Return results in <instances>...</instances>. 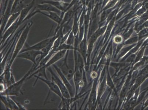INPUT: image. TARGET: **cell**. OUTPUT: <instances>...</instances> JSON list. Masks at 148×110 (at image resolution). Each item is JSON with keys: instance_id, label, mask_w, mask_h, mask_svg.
Listing matches in <instances>:
<instances>
[{"instance_id": "8", "label": "cell", "mask_w": 148, "mask_h": 110, "mask_svg": "<svg viewBox=\"0 0 148 110\" xmlns=\"http://www.w3.org/2000/svg\"><path fill=\"white\" fill-rule=\"evenodd\" d=\"M69 51H67L64 58L63 60V62L60 64V67H58L69 80L71 79L73 74V71L70 68L68 63V57Z\"/></svg>"}, {"instance_id": "6", "label": "cell", "mask_w": 148, "mask_h": 110, "mask_svg": "<svg viewBox=\"0 0 148 110\" xmlns=\"http://www.w3.org/2000/svg\"><path fill=\"white\" fill-rule=\"evenodd\" d=\"M34 77L36 78V80L35 81L34 84H33V86L34 87L36 85L38 80H41V81H43L44 83H45L48 86V87L49 88L50 90L52 91V92L56 94L61 99L62 98L63 96L61 91H60V88L58 87L57 84L53 80H49L48 79H46L43 77H39V76L36 75H35Z\"/></svg>"}, {"instance_id": "15", "label": "cell", "mask_w": 148, "mask_h": 110, "mask_svg": "<svg viewBox=\"0 0 148 110\" xmlns=\"http://www.w3.org/2000/svg\"><path fill=\"white\" fill-rule=\"evenodd\" d=\"M49 14H47L44 13L42 11H39L38 13H41L43 15L46 16L48 18L51 19L52 20L55 21L58 24V26L60 24V23L62 22V18H61L60 16L59 15L58 13L54 12H48Z\"/></svg>"}, {"instance_id": "20", "label": "cell", "mask_w": 148, "mask_h": 110, "mask_svg": "<svg viewBox=\"0 0 148 110\" xmlns=\"http://www.w3.org/2000/svg\"><path fill=\"white\" fill-rule=\"evenodd\" d=\"M8 2L9 0H5V4L4 5V7L3 9V12H2L3 14L2 15H3L4 14L5 12L6 11L8 3Z\"/></svg>"}, {"instance_id": "13", "label": "cell", "mask_w": 148, "mask_h": 110, "mask_svg": "<svg viewBox=\"0 0 148 110\" xmlns=\"http://www.w3.org/2000/svg\"><path fill=\"white\" fill-rule=\"evenodd\" d=\"M36 7L39 11H46L48 12H54L58 14H60L62 12L61 11L49 4L40 3L37 5Z\"/></svg>"}, {"instance_id": "1", "label": "cell", "mask_w": 148, "mask_h": 110, "mask_svg": "<svg viewBox=\"0 0 148 110\" xmlns=\"http://www.w3.org/2000/svg\"><path fill=\"white\" fill-rule=\"evenodd\" d=\"M33 21H31L25 24V28L23 30L18 41H17L16 44L14 52H13L11 59L8 64L5 66V69H11V67L15 59L16 58L17 56L21 51L22 50L23 47L25 44V41L27 38L28 35H29L31 28L33 25Z\"/></svg>"}, {"instance_id": "7", "label": "cell", "mask_w": 148, "mask_h": 110, "mask_svg": "<svg viewBox=\"0 0 148 110\" xmlns=\"http://www.w3.org/2000/svg\"><path fill=\"white\" fill-rule=\"evenodd\" d=\"M41 51L36 50H29L20 53L17 56V58L25 59L32 62L33 65H37L36 58L38 56H41L42 54Z\"/></svg>"}, {"instance_id": "21", "label": "cell", "mask_w": 148, "mask_h": 110, "mask_svg": "<svg viewBox=\"0 0 148 110\" xmlns=\"http://www.w3.org/2000/svg\"><path fill=\"white\" fill-rule=\"evenodd\" d=\"M24 1H25V0H23V2H24Z\"/></svg>"}, {"instance_id": "5", "label": "cell", "mask_w": 148, "mask_h": 110, "mask_svg": "<svg viewBox=\"0 0 148 110\" xmlns=\"http://www.w3.org/2000/svg\"><path fill=\"white\" fill-rule=\"evenodd\" d=\"M47 69L51 75V80L54 81L55 83L57 84L61 91L63 97L67 98H71V96L68 90L62 81L61 79L60 78V76L59 75L58 76L54 72H53L50 67L48 68Z\"/></svg>"}, {"instance_id": "14", "label": "cell", "mask_w": 148, "mask_h": 110, "mask_svg": "<svg viewBox=\"0 0 148 110\" xmlns=\"http://www.w3.org/2000/svg\"><path fill=\"white\" fill-rule=\"evenodd\" d=\"M25 6L23 0H14L12 6L11 14L21 12Z\"/></svg>"}, {"instance_id": "18", "label": "cell", "mask_w": 148, "mask_h": 110, "mask_svg": "<svg viewBox=\"0 0 148 110\" xmlns=\"http://www.w3.org/2000/svg\"><path fill=\"white\" fill-rule=\"evenodd\" d=\"M73 47L72 46V45H68L66 43L62 44L60 45L56 50V52H60V51L63 50H70L73 49Z\"/></svg>"}, {"instance_id": "2", "label": "cell", "mask_w": 148, "mask_h": 110, "mask_svg": "<svg viewBox=\"0 0 148 110\" xmlns=\"http://www.w3.org/2000/svg\"><path fill=\"white\" fill-rule=\"evenodd\" d=\"M66 52V50L61 51L55 53L51 57V58L43 66L37 69L34 73L31 74L30 75H29V77L27 78L26 79H29L37 73H38V76L42 77L43 76L44 78L48 79L47 76L46 70L48 68L50 67L51 65H53V64L56 63L59 60H61L64 57Z\"/></svg>"}, {"instance_id": "4", "label": "cell", "mask_w": 148, "mask_h": 110, "mask_svg": "<svg viewBox=\"0 0 148 110\" xmlns=\"http://www.w3.org/2000/svg\"><path fill=\"white\" fill-rule=\"evenodd\" d=\"M59 36L58 33H57L53 37L45 39L43 40L34 45H32V46L27 47L25 49L22 50L20 53L29 50L41 51L44 48L47 46L51 43L54 42L56 39Z\"/></svg>"}, {"instance_id": "3", "label": "cell", "mask_w": 148, "mask_h": 110, "mask_svg": "<svg viewBox=\"0 0 148 110\" xmlns=\"http://www.w3.org/2000/svg\"><path fill=\"white\" fill-rule=\"evenodd\" d=\"M35 65H33L31 69L25 76L17 82H16L14 84L1 92V95L9 96H18L20 94H23L21 92V88L23 85L25 80L31 75L33 73V69Z\"/></svg>"}, {"instance_id": "11", "label": "cell", "mask_w": 148, "mask_h": 110, "mask_svg": "<svg viewBox=\"0 0 148 110\" xmlns=\"http://www.w3.org/2000/svg\"><path fill=\"white\" fill-rule=\"evenodd\" d=\"M41 3H48L52 5L61 11V12H64L69 5V3L64 2L62 0H43Z\"/></svg>"}, {"instance_id": "10", "label": "cell", "mask_w": 148, "mask_h": 110, "mask_svg": "<svg viewBox=\"0 0 148 110\" xmlns=\"http://www.w3.org/2000/svg\"><path fill=\"white\" fill-rule=\"evenodd\" d=\"M1 100L5 105L7 109H19V108L17 105L15 100H13L10 97V96L1 95Z\"/></svg>"}, {"instance_id": "9", "label": "cell", "mask_w": 148, "mask_h": 110, "mask_svg": "<svg viewBox=\"0 0 148 110\" xmlns=\"http://www.w3.org/2000/svg\"><path fill=\"white\" fill-rule=\"evenodd\" d=\"M36 0H33L29 4L25 5V7L21 10L19 17H18V22L20 25L23 22L26 21V17L30 13L31 9L33 8Z\"/></svg>"}, {"instance_id": "12", "label": "cell", "mask_w": 148, "mask_h": 110, "mask_svg": "<svg viewBox=\"0 0 148 110\" xmlns=\"http://www.w3.org/2000/svg\"><path fill=\"white\" fill-rule=\"evenodd\" d=\"M52 66L56 69L59 76H60V78L61 79L62 81L64 83V85L66 87L67 89L68 90L69 92L70 96H71V95L72 94V86L70 84L69 80L66 77V76L64 75V74L62 72L61 70H60V68L57 65H56V64H55L52 65Z\"/></svg>"}, {"instance_id": "16", "label": "cell", "mask_w": 148, "mask_h": 110, "mask_svg": "<svg viewBox=\"0 0 148 110\" xmlns=\"http://www.w3.org/2000/svg\"><path fill=\"white\" fill-rule=\"evenodd\" d=\"M21 12H19L13 13L11 14L10 17H9L8 19L7 22L6 26L5 27L1 35L5 33V32L9 29L10 27L14 23L16 20L17 18L19 17Z\"/></svg>"}, {"instance_id": "17", "label": "cell", "mask_w": 148, "mask_h": 110, "mask_svg": "<svg viewBox=\"0 0 148 110\" xmlns=\"http://www.w3.org/2000/svg\"><path fill=\"white\" fill-rule=\"evenodd\" d=\"M61 100L59 108L61 109H68L69 108L70 98H67L63 96Z\"/></svg>"}, {"instance_id": "19", "label": "cell", "mask_w": 148, "mask_h": 110, "mask_svg": "<svg viewBox=\"0 0 148 110\" xmlns=\"http://www.w3.org/2000/svg\"><path fill=\"white\" fill-rule=\"evenodd\" d=\"M73 32H71L70 33L69 36L68 38L67 39L66 41V43L70 45H72L73 42Z\"/></svg>"}]
</instances>
